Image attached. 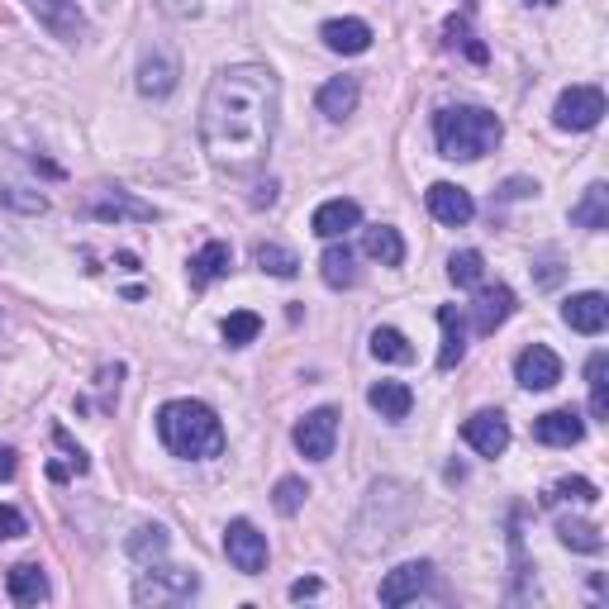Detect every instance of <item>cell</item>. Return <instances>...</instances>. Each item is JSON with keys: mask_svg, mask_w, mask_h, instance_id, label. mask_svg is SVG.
Segmentation results:
<instances>
[{"mask_svg": "<svg viewBox=\"0 0 609 609\" xmlns=\"http://www.w3.org/2000/svg\"><path fill=\"white\" fill-rule=\"evenodd\" d=\"M562 500H576V505H596V500H600V485L586 481V477H562L557 485H547L543 505H562Z\"/></svg>", "mask_w": 609, "mask_h": 609, "instance_id": "33", "label": "cell"}, {"mask_svg": "<svg viewBox=\"0 0 609 609\" xmlns=\"http://www.w3.org/2000/svg\"><path fill=\"white\" fill-rule=\"evenodd\" d=\"M319 590H324V581H319V576H304V581L291 586V600H314Z\"/></svg>", "mask_w": 609, "mask_h": 609, "instance_id": "41", "label": "cell"}, {"mask_svg": "<svg viewBox=\"0 0 609 609\" xmlns=\"http://www.w3.org/2000/svg\"><path fill=\"white\" fill-rule=\"evenodd\" d=\"M96 6H115V0H96Z\"/></svg>", "mask_w": 609, "mask_h": 609, "instance_id": "44", "label": "cell"}, {"mask_svg": "<svg viewBox=\"0 0 609 609\" xmlns=\"http://www.w3.org/2000/svg\"><path fill=\"white\" fill-rule=\"evenodd\" d=\"M82 215L100 220V224H152V220H158V205H148V201H139V195H129V191L105 186V191H96L82 205Z\"/></svg>", "mask_w": 609, "mask_h": 609, "instance_id": "6", "label": "cell"}, {"mask_svg": "<svg viewBox=\"0 0 609 609\" xmlns=\"http://www.w3.org/2000/svg\"><path fill=\"white\" fill-rule=\"evenodd\" d=\"M304 495H310V485H304L300 477H281L277 491H271V505H277L281 514H296L304 505Z\"/></svg>", "mask_w": 609, "mask_h": 609, "instance_id": "37", "label": "cell"}, {"mask_svg": "<svg viewBox=\"0 0 609 609\" xmlns=\"http://www.w3.org/2000/svg\"><path fill=\"white\" fill-rule=\"evenodd\" d=\"M291 438H296L300 457H310V462H329V457H333V444H339V409H333V405L310 409V415L296 424Z\"/></svg>", "mask_w": 609, "mask_h": 609, "instance_id": "8", "label": "cell"}, {"mask_svg": "<svg viewBox=\"0 0 609 609\" xmlns=\"http://www.w3.org/2000/svg\"><path fill=\"white\" fill-rule=\"evenodd\" d=\"M14 471H20V452H14V448H6V444H0V481H10V477H14Z\"/></svg>", "mask_w": 609, "mask_h": 609, "instance_id": "42", "label": "cell"}, {"mask_svg": "<svg viewBox=\"0 0 609 609\" xmlns=\"http://www.w3.org/2000/svg\"><path fill=\"white\" fill-rule=\"evenodd\" d=\"M181 82V63H177V53H167V49H152L143 53V63H139V90L152 100H162V96H172Z\"/></svg>", "mask_w": 609, "mask_h": 609, "instance_id": "15", "label": "cell"}, {"mask_svg": "<svg viewBox=\"0 0 609 609\" xmlns=\"http://www.w3.org/2000/svg\"><path fill=\"white\" fill-rule=\"evenodd\" d=\"M514 381L524 391H553L562 381V357L547 343H528L520 357H514Z\"/></svg>", "mask_w": 609, "mask_h": 609, "instance_id": "11", "label": "cell"}, {"mask_svg": "<svg viewBox=\"0 0 609 609\" xmlns=\"http://www.w3.org/2000/svg\"><path fill=\"white\" fill-rule=\"evenodd\" d=\"M224 557L234 562V571L243 576H263L267 571V533H257L253 520H234L224 528Z\"/></svg>", "mask_w": 609, "mask_h": 609, "instance_id": "7", "label": "cell"}, {"mask_svg": "<svg viewBox=\"0 0 609 609\" xmlns=\"http://www.w3.org/2000/svg\"><path fill=\"white\" fill-rule=\"evenodd\" d=\"M429 581H434V562H400L395 571L381 576V605L400 609L409 600H419L429 590Z\"/></svg>", "mask_w": 609, "mask_h": 609, "instance_id": "10", "label": "cell"}, {"mask_svg": "<svg viewBox=\"0 0 609 609\" xmlns=\"http://www.w3.org/2000/svg\"><path fill=\"white\" fill-rule=\"evenodd\" d=\"M571 224L590 228V234H605V228H609V186H605V181H590V186H586V195L571 205Z\"/></svg>", "mask_w": 609, "mask_h": 609, "instance_id": "26", "label": "cell"}, {"mask_svg": "<svg viewBox=\"0 0 609 609\" xmlns=\"http://www.w3.org/2000/svg\"><path fill=\"white\" fill-rule=\"evenodd\" d=\"M362 253L372 257V263L381 267H400L405 263V238H400V228H391V224H376L362 234Z\"/></svg>", "mask_w": 609, "mask_h": 609, "instance_id": "27", "label": "cell"}, {"mask_svg": "<svg viewBox=\"0 0 609 609\" xmlns=\"http://www.w3.org/2000/svg\"><path fill=\"white\" fill-rule=\"evenodd\" d=\"M438 324H444V348H438V367L452 372L467 357V324L457 304H438Z\"/></svg>", "mask_w": 609, "mask_h": 609, "instance_id": "25", "label": "cell"}, {"mask_svg": "<svg viewBox=\"0 0 609 609\" xmlns=\"http://www.w3.org/2000/svg\"><path fill=\"white\" fill-rule=\"evenodd\" d=\"M528 6H557V0H528Z\"/></svg>", "mask_w": 609, "mask_h": 609, "instance_id": "43", "label": "cell"}, {"mask_svg": "<svg viewBox=\"0 0 609 609\" xmlns=\"http://www.w3.org/2000/svg\"><path fill=\"white\" fill-rule=\"evenodd\" d=\"M372 357H376V362H395V367H405V362H415V348H409V339H405L400 329L381 324V329H372Z\"/></svg>", "mask_w": 609, "mask_h": 609, "instance_id": "29", "label": "cell"}, {"mask_svg": "<svg viewBox=\"0 0 609 609\" xmlns=\"http://www.w3.org/2000/svg\"><path fill=\"white\" fill-rule=\"evenodd\" d=\"M253 263L257 267H263L267 271V277H281V281H291L296 277V271H300V257L291 253V248H286V243H257V248H253Z\"/></svg>", "mask_w": 609, "mask_h": 609, "instance_id": "28", "label": "cell"}, {"mask_svg": "<svg viewBox=\"0 0 609 609\" xmlns=\"http://www.w3.org/2000/svg\"><path fill=\"white\" fill-rule=\"evenodd\" d=\"M319 277H324L329 291H348V286H357V253L348 248V243L333 238L324 257H319Z\"/></svg>", "mask_w": 609, "mask_h": 609, "instance_id": "23", "label": "cell"}, {"mask_svg": "<svg viewBox=\"0 0 609 609\" xmlns=\"http://www.w3.org/2000/svg\"><path fill=\"white\" fill-rule=\"evenodd\" d=\"M24 533H29L24 514L14 510V505H0V543H6V538H24Z\"/></svg>", "mask_w": 609, "mask_h": 609, "instance_id": "40", "label": "cell"}, {"mask_svg": "<svg viewBox=\"0 0 609 609\" xmlns=\"http://www.w3.org/2000/svg\"><path fill=\"white\" fill-rule=\"evenodd\" d=\"M605 119V90L600 86H567L553 105V125L567 133H590Z\"/></svg>", "mask_w": 609, "mask_h": 609, "instance_id": "5", "label": "cell"}, {"mask_svg": "<svg viewBox=\"0 0 609 609\" xmlns=\"http://www.w3.org/2000/svg\"><path fill=\"white\" fill-rule=\"evenodd\" d=\"M367 405L386 424H400V419H409V409H415V391H409L405 381H376L367 391Z\"/></svg>", "mask_w": 609, "mask_h": 609, "instance_id": "22", "label": "cell"}, {"mask_svg": "<svg viewBox=\"0 0 609 609\" xmlns=\"http://www.w3.org/2000/svg\"><path fill=\"white\" fill-rule=\"evenodd\" d=\"M6 596H10L14 605H24V609H34V605L49 600V576H43L39 562H20V567H10V576H6Z\"/></svg>", "mask_w": 609, "mask_h": 609, "instance_id": "21", "label": "cell"}, {"mask_svg": "<svg viewBox=\"0 0 609 609\" xmlns=\"http://www.w3.org/2000/svg\"><path fill=\"white\" fill-rule=\"evenodd\" d=\"M557 538H562V547H571V553H605V533L586 520H562Z\"/></svg>", "mask_w": 609, "mask_h": 609, "instance_id": "30", "label": "cell"}, {"mask_svg": "<svg viewBox=\"0 0 609 609\" xmlns=\"http://www.w3.org/2000/svg\"><path fill=\"white\" fill-rule=\"evenodd\" d=\"M510 314H514V291H510V286H477V300H471V329L495 333Z\"/></svg>", "mask_w": 609, "mask_h": 609, "instance_id": "16", "label": "cell"}, {"mask_svg": "<svg viewBox=\"0 0 609 609\" xmlns=\"http://www.w3.org/2000/svg\"><path fill=\"white\" fill-rule=\"evenodd\" d=\"M158 438L181 462H210L224 452V424L205 400H167L158 409Z\"/></svg>", "mask_w": 609, "mask_h": 609, "instance_id": "2", "label": "cell"}, {"mask_svg": "<svg viewBox=\"0 0 609 609\" xmlns=\"http://www.w3.org/2000/svg\"><path fill=\"white\" fill-rule=\"evenodd\" d=\"M53 444L67 452V471H76V477H86V471H90V457L72 444V434H67V429H53Z\"/></svg>", "mask_w": 609, "mask_h": 609, "instance_id": "38", "label": "cell"}, {"mask_svg": "<svg viewBox=\"0 0 609 609\" xmlns=\"http://www.w3.org/2000/svg\"><path fill=\"white\" fill-rule=\"evenodd\" d=\"M201 590V576L191 567H152L133 581V600L139 605H186Z\"/></svg>", "mask_w": 609, "mask_h": 609, "instance_id": "4", "label": "cell"}, {"mask_svg": "<svg viewBox=\"0 0 609 609\" xmlns=\"http://www.w3.org/2000/svg\"><path fill=\"white\" fill-rule=\"evenodd\" d=\"M228 267H234V248H228L224 238H210L201 253L191 257V286H215L220 277H228Z\"/></svg>", "mask_w": 609, "mask_h": 609, "instance_id": "24", "label": "cell"}, {"mask_svg": "<svg viewBox=\"0 0 609 609\" xmlns=\"http://www.w3.org/2000/svg\"><path fill=\"white\" fill-rule=\"evenodd\" d=\"M562 319H567V329L596 339V333H605V324H609V300L600 291H581V296H571L567 304H562Z\"/></svg>", "mask_w": 609, "mask_h": 609, "instance_id": "18", "label": "cell"}, {"mask_svg": "<svg viewBox=\"0 0 609 609\" xmlns=\"http://www.w3.org/2000/svg\"><path fill=\"white\" fill-rule=\"evenodd\" d=\"M481 277H485V257L477 248H462V253L448 257V281L452 286H462V291H477Z\"/></svg>", "mask_w": 609, "mask_h": 609, "instance_id": "31", "label": "cell"}, {"mask_svg": "<svg viewBox=\"0 0 609 609\" xmlns=\"http://www.w3.org/2000/svg\"><path fill=\"white\" fill-rule=\"evenodd\" d=\"M319 39H324V49L329 53H343V57H357V53H367L372 49V24L367 20H329L324 29H319Z\"/></svg>", "mask_w": 609, "mask_h": 609, "instance_id": "20", "label": "cell"}, {"mask_svg": "<svg viewBox=\"0 0 609 609\" xmlns=\"http://www.w3.org/2000/svg\"><path fill=\"white\" fill-rule=\"evenodd\" d=\"M29 6V14L49 29V34L57 39V43H82L86 39V10L76 6V0H24Z\"/></svg>", "mask_w": 609, "mask_h": 609, "instance_id": "9", "label": "cell"}, {"mask_svg": "<svg viewBox=\"0 0 609 609\" xmlns=\"http://www.w3.org/2000/svg\"><path fill=\"white\" fill-rule=\"evenodd\" d=\"M167 528L162 524H143V528H133V538H129V557L133 562H158L167 553Z\"/></svg>", "mask_w": 609, "mask_h": 609, "instance_id": "34", "label": "cell"}, {"mask_svg": "<svg viewBox=\"0 0 609 609\" xmlns=\"http://www.w3.org/2000/svg\"><path fill=\"white\" fill-rule=\"evenodd\" d=\"M357 100H362V82H357V76H329V82L319 86V96H314L319 115L333 119V125L353 115V110H357Z\"/></svg>", "mask_w": 609, "mask_h": 609, "instance_id": "19", "label": "cell"}, {"mask_svg": "<svg viewBox=\"0 0 609 609\" xmlns=\"http://www.w3.org/2000/svg\"><path fill=\"white\" fill-rule=\"evenodd\" d=\"M448 43H452V49H457V43H462L471 63H485V49H481V43L467 34V24H462V20H448Z\"/></svg>", "mask_w": 609, "mask_h": 609, "instance_id": "39", "label": "cell"}, {"mask_svg": "<svg viewBox=\"0 0 609 609\" xmlns=\"http://www.w3.org/2000/svg\"><path fill=\"white\" fill-rule=\"evenodd\" d=\"M462 438L471 444V452L481 457H500L510 448V419L500 409H477L467 424H462Z\"/></svg>", "mask_w": 609, "mask_h": 609, "instance_id": "12", "label": "cell"}, {"mask_svg": "<svg viewBox=\"0 0 609 609\" xmlns=\"http://www.w3.org/2000/svg\"><path fill=\"white\" fill-rule=\"evenodd\" d=\"M609 353H590L586 362V381H590V415L609 419Z\"/></svg>", "mask_w": 609, "mask_h": 609, "instance_id": "32", "label": "cell"}, {"mask_svg": "<svg viewBox=\"0 0 609 609\" xmlns=\"http://www.w3.org/2000/svg\"><path fill=\"white\" fill-rule=\"evenodd\" d=\"M500 139H505V125L495 110H481V105H444L434 115V143L448 162H477L495 152Z\"/></svg>", "mask_w": 609, "mask_h": 609, "instance_id": "3", "label": "cell"}, {"mask_svg": "<svg viewBox=\"0 0 609 609\" xmlns=\"http://www.w3.org/2000/svg\"><path fill=\"white\" fill-rule=\"evenodd\" d=\"M357 224H362V205L348 201V195H333V201H324V205H319L314 215H310V228H314V234L324 238V243L343 238L348 228H357Z\"/></svg>", "mask_w": 609, "mask_h": 609, "instance_id": "17", "label": "cell"}, {"mask_svg": "<svg viewBox=\"0 0 609 609\" xmlns=\"http://www.w3.org/2000/svg\"><path fill=\"white\" fill-rule=\"evenodd\" d=\"M533 438L543 448H576L586 438V419L576 409H547V415L533 419Z\"/></svg>", "mask_w": 609, "mask_h": 609, "instance_id": "14", "label": "cell"}, {"mask_svg": "<svg viewBox=\"0 0 609 609\" xmlns=\"http://www.w3.org/2000/svg\"><path fill=\"white\" fill-rule=\"evenodd\" d=\"M0 205L14 210V215H43V210H49V195L24 191V186H14V181H0Z\"/></svg>", "mask_w": 609, "mask_h": 609, "instance_id": "35", "label": "cell"}, {"mask_svg": "<svg viewBox=\"0 0 609 609\" xmlns=\"http://www.w3.org/2000/svg\"><path fill=\"white\" fill-rule=\"evenodd\" d=\"M281 115V76L263 63H238L215 72L201 100V148L228 177L267 162Z\"/></svg>", "mask_w": 609, "mask_h": 609, "instance_id": "1", "label": "cell"}, {"mask_svg": "<svg viewBox=\"0 0 609 609\" xmlns=\"http://www.w3.org/2000/svg\"><path fill=\"white\" fill-rule=\"evenodd\" d=\"M220 333H224L228 348H248L257 333H263V319H257L253 310H234V314H228L224 324H220Z\"/></svg>", "mask_w": 609, "mask_h": 609, "instance_id": "36", "label": "cell"}, {"mask_svg": "<svg viewBox=\"0 0 609 609\" xmlns=\"http://www.w3.org/2000/svg\"><path fill=\"white\" fill-rule=\"evenodd\" d=\"M429 215L438 224H448V228H462V224H471V215H477V201H471V191L457 186V181H434L429 186Z\"/></svg>", "mask_w": 609, "mask_h": 609, "instance_id": "13", "label": "cell"}]
</instances>
